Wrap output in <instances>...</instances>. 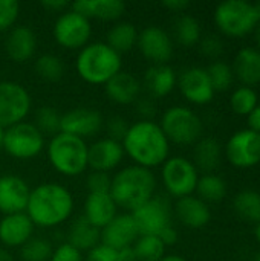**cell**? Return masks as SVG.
Instances as JSON below:
<instances>
[{
	"instance_id": "7402d4cb",
	"label": "cell",
	"mask_w": 260,
	"mask_h": 261,
	"mask_svg": "<svg viewBox=\"0 0 260 261\" xmlns=\"http://www.w3.org/2000/svg\"><path fill=\"white\" fill-rule=\"evenodd\" d=\"M8 57L15 63H25L37 49V35L28 26H14L5 41Z\"/></svg>"
},
{
	"instance_id": "d6a6232c",
	"label": "cell",
	"mask_w": 260,
	"mask_h": 261,
	"mask_svg": "<svg viewBox=\"0 0 260 261\" xmlns=\"http://www.w3.org/2000/svg\"><path fill=\"white\" fill-rule=\"evenodd\" d=\"M133 251L136 261H159L166 255V245L158 236H139Z\"/></svg>"
},
{
	"instance_id": "7dc6e473",
	"label": "cell",
	"mask_w": 260,
	"mask_h": 261,
	"mask_svg": "<svg viewBox=\"0 0 260 261\" xmlns=\"http://www.w3.org/2000/svg\"><path fill=\"white\" fill-rule=\"evenodd\" d=\"M159 239H161V242L166 245V248H167V246H172V245H175V243L178 242V231L173 228V225H170L169 228H166V229L159 234Z\"/></svg>"
},
{
	"instance_id": "f907efd6",
	"label": "cell",
	"mask_w": 260,
	"mask_h": 261,
	"mask_svg": "<svg viewBox=\"0 0 260 261\" xmlns=\"http://www.w3.org/2000/svg\"><path fill=\"white\" fill-rule=\"evenodd\" d=\"M248 125H250V130L260 133V106L257 104V107L248 115Z\"/></svg>"
},
{
	"instance_id": "91938a15",
	"label": "cell",
	"mask_w": 260,
	"mask_h": 261,
	"mask_svg": "<svg viewBox=\"0 0 260 261\" xmlns=\"http://www.w3.org/2000/svg\"><path fill=\"white\" fill-rule=\"evenodd\" d=\"M254 261H260V251H259V252H257V255L254 257Z\"/></svg>"
},
{
	"instance_id": "681fc988",
	"label": "cell",
	"mask_w": 260,
	"mask_h": 261,
	"mask_svg": "<svg viewBox=\"0 0 260 261\" xmlns=\"http://www.w3.org/2000/svg\"><path fill=\"white\" fill-rule=\"evenodd\" d=\"M162 6L172 12H182L190 6V2L188 0H164Z\"/></svg>"
},
{
	"instance_id": "ab89813d",
	"label": "cell",
	"mask_w": 260,
	"mask_h": 261,
	"mask_svg": "<svg viewBox=\"0 0 260 261\" xmlns=\"http://www.w3.org/2000/svg\"><path fill=\"white\" fill-rule=\"evenodd\" d=\"M20 14V5L17 0H0V32L11 29Z\"/></svg>"
},
{
	"instance_id": "f6af8a7d",
	"label": "cell",
	"mask_w": 260,
	"mask_h": 261,
	"mask_svg": "<svg viewBox=\"0 0 260 261\" xmlns=\"http://www.w3.org/2000/svg\"><path fill=\"white\" fill-rule=\"evenodd\" d=\"M84 261H121V258L118 255V251L110 249L100 243L97 248L87 252V257Z\"/></svg>"
},
{
	"instance_id": "83f0119b",
	"label": "cell",
	"mask_w": 260,
	"mask_h": 261,
	"mask_svg": "<svg viewBox=\"0 0 260 261\" xmlns=\"http://www.w3.org/2000/svg\"><path fill=\"white\" fill-rule=\"evenodd\" d=\"M234 73L238 80L247 86H256L260 83V52L253 47H244L236 54Z\"/></svg>"
},
{
	"instance_id": "d4e9b609",
	"label": "cell",
	"mask_w": 260,
	"mask_h": 261,
	"mask_svg": "<svg viewBox=\"0 0 260 261\" xmlns=\"http://www.w3.org/2000/svg\"><path fill=\"white\" fill-rule=\"evenodd\" d=\"M175 211H176V216L181 220V223L188 228H193V229L204 228L205 225H208V222L211 219L208 205L195 196H187V197L178 199Z\"/></svg>"
},
{
	"instance_id": "6da1fadb",
	"label": "cell",
	"mask_w": 260,
	"mask_h": 261,
	"mask_svg": "<svg viewBox=\"0 0 260 261\" xmlns=\"http://www.w3.org/2000/svg\"><path fill=\"white\" fill-rule=\"evenodd\" d=\"M124 153L138 167L153 168L169 159L170 142L159 124L153 121H138L132 124L121 141Z\"/></svg>"
},
{
	"instance_id": "c3c4849f",
	"label": "cell",
	"mask_w": 260,
	"mask_h": 261,
	"mask_svg": "<svg viewBox=\"0 0 260 261\" xmlns=\"http://www.w3.org/2000/svg\"><path fill=\"white\" fill-rule=\"evenodd\" d=\"M41 5L48 11H55V12H64L66 8L70 6V3L66 0H44V2H41Z\"/></svg>"
},
{
	"instance_id": "4dcf8cb0",
	"label": "cell",
	"mask_w": 260,
	"mask_h": 261,
	"mask_svg": "<svg viewBox=\"0 0 260 261\" xmlns=\"http://www.w3.org/2000/svg\"><path fill=\"white\" fill-rule=\"evenodd\" d=\"M236 214L248 222L259 223L260 222V193L256 190H244L241 191L233 202Z\"/></svg>"
},
{
	"instance_id": "8992f818",
	"label": "cell",
	"mask_w": 260,
	"mask_h": 261,
	"mask_svg": "<svg viewBox=\"0 0 260 261\" xmlns=\"http://www.w3.org/2000/svg\"><path fill=\"white\" fill-rule=\"evenodd\" d=\"M215 21L225 35L242 37L251 32L260 20L253 3L247 0H227L218 5Z\"/></svg>"
},
{
	"instance_id": "836d02e7",
	"label": "cell",
	"mask_w": 260,
	"mask_h": 261,
	"mask_svg": "<svg viewBox=\"0 0 260 261\" xmlns=\"http://www.w3.org/2000/svg\"><path fill=\"white\" fill-rule=\"evenodd\" d=\"M175 37L182 46H193L201 40V24L188 14H182L175 21Z\"/></svg>"
},
{
	"instance_id": "f1b7e54d",
	"label": "cell",
	"mask_w": 260,
	"mask_h": 261,
	"mask_svg": "<svg viewBox=\"0 0 260 261\" xmlns=\"http://www.w3.org/2000/svg\"><path fill=\"white\" fill-rule=\"evenodd\" d=\"M138 29L133 23L130 21H118L116 24H113L109 32H107V38L106 43L120 55L130 52L136 43H138Z\"/></svg>"
},
{
	"instance_id": "f546056e",
	"label": "cell",
	"mask_w": 260,
	"mask_h": 261,
	"mask_svg": "<svg viewBox=\"0 0 260 261\" xmlns=\"http://www.w3.org/2000/svg\"><path fill=\"white\" fill-rule=\"evenodd\" d=\"M193 158H195V162H193L195 167L210 174L221 164V158H222L221 144L213 138H204L198 141L195 151H193Z\"/></svg>"
},
{
	"instance_id": "4316f807",
	"label": "cell",
	"mask_w": 260,
	"mask_h": 261,
	"mask_svg": "<svg viewBox=\"0 0 260 261\" xmlns=\"http://www.w3.org/2000/svg\"><path fill=\"white\" fill-rule=\"evenodd\" d=\"M67 243L80 252H89L101 243V229L93 226L84 216H80L69 226Z\"/></svg>"
},
{
	"instance_id": "9c48e42d",
	"label": "cell",
	"mask_w": 260,
	"mask_h": 261,
	"mask_svg": "<svg viewBox=\"0 0 260 261\" xmlns=\"http://www.w3.org/2000/svg\"><path fill=\"white\" fill-rule=\"evenodd\" d=\"M161 176L166 190L170 196L176 199L192 196L196 191V185L199 180L198 168L195 167V164L181 156L169 158L162 164Z\"/></svg>"
},
{
	"instance_id": "8fae6325",
	"label": "cell",
	"mask_w": 260,
	"mask_h": 261,
	"mask_svg": "<svg viewBox=\"0 0 260 261\" xmlns=\"http://www.w3.org/2000/svg\"><path fill=\"white\" fill-rule=\"evenodd\" d=\"M92 35L90 20L72 9L58 15L54 24V38L64 49H83Z\"/></svg>"
},
{
	"instance_id": "f35d334b",
	"label": "cell",
	"mask_w": 260,
	"mask_h": 261,
	"mask_svg": "<svg viewBox=\"0 0 260 261\" xmlns=\"http://www.w3.org/2000/svg\"><path fill=\"white\" fill-rule=\"evenodd\" d=\"M215 92L227 90L233 83V69L224 61H213L208 69H205Z\"/></svg>"
},
{
	"instance_id": "d590c367",
	"label": "cell",
	"mask_w": 260,
	"mask_h": 261,
	"mask_svg": "<svg viewBox=\"0 0 260 261\" xmlns=\"http://www.w3.org/2000/svg\"><path fill=\"white\" fill-rule=\"evenodd\" d=\"M61 115L57 109L51 106H41L35 112V127L41 132V135H58L60 133Z\"/></svg>"
},
{
	"instance_id": "5b68a950",
	"label": "cell",
	"mask_w": 260,
	"mask_h": 261,
	"mask_svg": "<svg viewBox=\"0 0 260 261\" xmlns=\"http://www.w3.org/2000/svg\"><path fill=\"white\" fill-rule=\"evenodd\" d=\"M89 145L84 139L67 133H58L48 144V158L51 165L63 176H80L89 167Z\"/></svg>"
},
{
	"instance_id": "74e56055",
	"label": "cell",
	"mask_w": 260,
	"mask_h": 261,
	"mask_svg": "<svg viewBox=\"0 0 260 261\" xmlns=\"http://www.w3.org/2000/svg\"><path fill=\"white\" fill-rule=\"evenodd\" d=\"M21 258L23 261H49L54 248L48 239L32 237L26 245L21 246Z\"/></svg>"
},
{
	"instance_id": "680465c9",
	"label": "cell",
	"mask_w": 260,
	"mask_h": 261,
	"mask_svg": "<svg viewBox=\"0 0 260 261\" xmlns=\"http://www.w3.org/2000/svg\"><path fill=\"white\" fill-rule=\"evenodd\" d=\"M254 5V8H256V12H257V15H259V20H260V0L259 2H256V3H253Z\"/></svg>"
},
{
	"instance_id": "3957f363",
	"label": "cell",
	"mask_w": 260,
	"mask_h": 261,
	"mask_svg": "<svg viewBox=\"0 0 260 261\" xmlns=\"http://www.w3.org/2000/svg\"><path fill=\"white\" fill-rule=\"evenodd\" d=\"M156 179L152 170L130 165L120 170L112 177L110 196L118 208L132 213L155 197Z\"/></svg>"
},
{
	"instance_id": "ee69618b",
	"label": "cell",
	"mask_w": 260,
	"mask_h": 261,
	"mask_svg": "<svg viewBox=\"0 0 260 261\" xmlns=\"http://www.w3.org/2000/svg\"><path fill=\"white\" fill-rule=\"evenodd\" d=\"M199 41H201V52L208 58H218L224 50V44L218 35L210 34L201 38Z\"/></svg>"
},
{
	"instance_id": "7c38bea8",
	"label": "cell",
	"mask_w": 260,
	"mask_h": 261,
	"mask_svg": "<svg viewBox=\"0 0 260 261\" xmlns=\"http://www.w3.org/2000/svg\"><path fill=\"white\" fill-rule=\"evenodd\" d=\"M139 236H158L172 225L170 205L162 197H153L130 213Z\"/></svg>"
},
{
	"instance_id": "6f0895ef",
	"label": "cell",
	"mask_w": 260,
	"mask_h": 261,
	"mask_svg": "<svg viewBox=\"0 0 260 261\" xmlns=\"http://www.w3.org/2000/svg\"><path fill=\"white\" fill-rule=\"evenodd\" d=\"M256 41H257V46H259V50L260 52V24H259V28H257V31H256Z\"/></svg>"
},
{
	"instance_id": "9a60e30c",
	"label": "cell",
	"mask_w": 260,
	"mask_h": 261,
	"mask_svg": "<svg viewBox=\"0 0 260 261\" xmlns=\"http://www.w3.org/2000/svg\"><path fill=\"white\" fill-rule=\"evenodd\" d=\"M104 124L101 113L90 107H77L61 115L60 132L74 135L86 141L95 136Z\"/></svg>"
},
{
	"instance_id": "603a6c76",
	"label": "cell",
	"mask_w": 260,
	"mask_h": 261,
	"mask_svg": "<svg viewBox=\"0 0 260 261\" xmlns=\"http://www.w3.org/2000/svg\"><path fill=\"white\" fill-rule=\"evenodd\" d=\"M104 89L110 101L121 106H127L138 101L141 93V83L130 72L121 70L104 84Z\"/></svg>"
},
{
	"instance_id": "4fadbf2b",
	"label": "cell",
	"mask_w": 260,
	"mask_h": 261,
	"mask_svg": "<svg viewBox=\"0 0 260 261\" xmlns=\"http://www.w3.org/2000/svg\"><path fill=\"white\" fill-rule=\"evenodd\" d=\"M227 159L239 168H250L260 162V133L250 128L234 133L225 147Z\"/></svg>"
},
{
	"instance_id": "d6986e66",
	"label": "cell",
	"mask_w": 260,
	"mask_h": 261,
	"mask_svg": "<svg viewBox=\"0 0 260 261\" xmlns=\"http://www.w3.org/2000/svg\"><path fill=\"white\" fill-rule=\"evenodd\" d=\"M124 154L126 153L121 142L109 138H103L93 142L92 145H89L87 162L93 171L109 173L121 164Z\"/></svg>"
},
{
	"instance_id": "ac0fdd59",
	"label": "cell",
	"mask_w": 260,
	"mask_h": 261,
	"mask_svg": "<svg viewBox=\"0 0 260 261\" xmlns=\"http://www.w3.org/2000/svg\"><path fill=\"white\" fill-rule=\"evenodd\" d=\"M138 237L139 232L130 213L116 214L115 219L101 229V245L115 251L133 246Z\"/></svg>"
},
{
	"instance_id": "cb8c5ba5",
	"label": "cell",
	"mask_w": 260,
	"mask_h": 261,
	"mask_svg": "<svg viewBox=\"0 0 260 261\" xmlns=\"http://www.w3.org/2000/svg\"><path fill=\"white\" fill-rule=\"evenodd\" d=\"M70 9L86 18H100L104 21H112L118 20L124 14L126 5L121 0H80L70 3Z\"/></svg>"
},
{
	"instance_id": "ba28073f",
	"label": "cell",
	"mask_w": 260,
	"mask_h": 261,
	"mask_svg": "<svg viewBox=\"0 0 260 261\" xmlns=\"http://www.w3.org/2000/svg\"><path fill=\"white\" fill-rule=\"evenodd\" d=\"M44 148V136L31 122H20L5 130L3 150L14 159L28 161Z\"/></svg>"
},
{
	"instance_id": "9f6ffc18",
	"label": "cell",
	"mask_w": 260,
	"mask_h": 261,
	"mask_svg": "<svg viewBox=\"0 0 260 261\" xmlns=\"http://www.w3.org/2000/svg\"><path fill=\"white\" fill-rule=\"evenodd\" d=\"M3 139H5V128L0 127V150L3 148Z\"/></svg>"
},
{
	"instance_id": "11a10c76",
	"label": "cell",
	"mask_w": 260,
	"mask_h": 261,
	"mask_svg": "<svg viewBox=\"0 0 260 261\" xmlns=\"http://www.w3.org/2000/svg\"><path fill=\"white\" fill-rule=\"evenodd\" d=\"M254 236H256V240L260 243V222L256 223V228H254Z\"/></svg>"
},
{
	"instance_id": "8d00e7d4",
	"label": "cell",
	"mask_w": 260,
	"mask_h": 261,
	"mask_svg": "<svg viewBox=\"0 0 260 261\" xmlns=\"http://www.w3.org/2000/svg\"><path fill=\"white\" fill-rule=\"evenodd\" d=\"M231 109L236 115H250L257 107V93L253 87L242 86L236 89L230 98Z\"/></svg>"
},
{
	"instance_id": "7bdbcfd3",
	"label": "cell",
	"mask_w": 260,
	"mask_h": 261,
	"mask_svg": "<svg viewBox=\"0 0 260 261\" xmlns=\"http://www.w3.org/2000/svg\"><path fill=\"white\" fill-rule=\"evenodd\" d=\"M49 261H84V258L78 249H75L72 245L66 242L61 243L57 249H54Z\"/></svg>"
},
{
	"instance_id": "277c9868",
	"label": "cell",
	"mask_w": 260,
	"mask_h": 261,
	"mask_svg": "<svg viewBox=\"0 0 260 261\" xmlns=\"http://www.w3.org/2000/svg\"><path fill=\"white\" fill-rule=\"evenodd\" d=\"M77 72L89 84H106L118 72H121V55L107 43L95 41L80 49L77 57Z\"/></svg>"
},
{
	"instance_id": "2e32d148",
	"label": "cell",
	"mask_w": 260,
	"mask_h": 261,
	"mask_svg": "<svg viewBox=\"0 0 260 261\" xmlns=\"http://www.w3.org/2000/svg\"><path fill=\"white\" fill-rule=\"evenodd\" d=\"M31 188L25 179L5 174L0 176V213L8 214H18L26 213V206L29 202Z\"/></svg>"
},
{
	"instance_id": "30bf717a",
	"label": "cell",
	"mask_w": 260,
	"mask_h": 261,
	"mask_svg": "<svg viewBox=\"0 0 260 261\" xmlns=\"http://www.w3.org/2000/svg\"><path fill=\"white\" fill-rule=\"evenodd\" d=\"M29 92L15 81H0V127L9 128L25 121L31 110Z\"/></svg>"
},
{
	"instance_id": "44dd1931",
	"label": "cell",
	"mask_w": 260,
	"mask_h": 261,
	"mask_svg": "<svg viewBox=\"0 0 260 261\" xmlns=\"http://www.w3.org/2000/svg\"><path fill=\"white\" fill-rule=\"evenodd\" d=\"M118 214V206L110 193H89L84 200V217L98 229H103Z\"/></svg>"
},
{
	"instance_id": "ffe728a7",
	"label": "cell",
	"mask_w": 260,
	"mask_h": 261,
	"mask_svg": "<svg viewBox=\"0 0 260 261\" xmlns=\"http://www.w3.org/2000/svg\"><path fill=\"white\" fill-rule=\"evenodd\" d=\"M34 228L26 213L3 216L0 220V242L6 248H21L32 239Z\"/></svg>"
},
{
	"instance_id": "5bb4252c",
	"label": "cell",
	"mask_w": 260,
	"mask_h": 261,
	"mask_svg": "<svg viewBox=\"0 0 260 261\" xmlns=\"http://www.w3.org/2000/svg\"><path fill=\"white\" fill-rule=\"evenodd\" d=\"M138 47L144 58L153 64H167L173 57V40L159 26H147L138 35Z\"/></svg>"
},
{
	"instance_id": "1f68e13d",
	"label": "cell",
	"mask_w": 260,
	"mask_h": 261,
	"mask_svg": "<svg viewBox=\"0 0 260 261\" xmlns=\"http://www.w3.org/2000/svg\"><path fill=\"white\" fill-rule=\"evenodd\" d=\"M196 191L199 194V199L207 202H221L227 196V184L225 180L218 174H204L199 177Z\"/></svg>"
},
{
	"instance_id": "bcb514c9",
	"label": "cell",
	"mask_w": 260,
	"mask_h": 261,
	"mask_svg": "<svg viewBox=\"0 0 260 261\" xmlns=\"http://www.w3.org/2000/svg\"><path fill=\"white\" fill-rule=\"evenodd\" d=\"M136 109L139 112V115L144 118V121H152V118L156 113V106L153 102L152 98H138L136 101Z\"/></svg>"
},
{
	"instance_id": "b9f144b4",
	"label": "cell",
	"mask_w": 260,
	"mask_h": 261,
	"mask_svg": "<svg viewBox=\"0 0 260 261\" xmlns=\"http://www.w3.org/2000/svg\"><path fill=\"white\" fill-rule=\"evenodd\" d=\"M129 124L123 116H112L106 121V132H107V138L121 142L124 139V136L127 135L129 130Z\"/></svg>"
},
{
	"instance_id": "7a4b0ae2",
	"label": "cell",
	"mask_w": 260,
	"mask_h": 261,
	"mask_svg": "<svg viewBox=\"0 0 260 261\" xmlns=\"http://www.w3.org/2000/svg\"><path fill=\"white\" fill-rule=\"evenodd\" d=\"M74 211L72 193L55 182H46L31 190L26 214L40 228H55L64 223Z\"/></svg>"
},
{
	"instance_id": "e575fe53",
	"label": "cell",
	"mask_w": 260,
	"mask_h": 261,
	"mask_svg": "<svg viewBox=\"0 0 260 261\" xmlns=\"http://www.w3.org/2000/svg\"><path fill=\"white\" fill-rule=\"evenodd\" d=\"M34 69L37 75L46 81H58L64 75V63L54 54H43L37 58Z\"/></svg>"
},
{
	"instance_id": "484cf974",
	"label": "cell",
	"mask_w": 260,
	"mask_h": 261,
	"mask_svg": "<svg viewBox=\"0 0 260 261\" xmlns=\"http://www.w3.org/2000/svg\"><path fill=\"white\" fill-rule=\"evenodd\" d=\"M176 72L169 64H153L144 73V86L150 98H164L176 86Z\"/></svg>"
},
{
	"instance_id": "e0dca14e",
	"label": "cell",
	"mask_w": 260,
	"mask_h": 261,
	"mask_svg": "<svg viewBox=\"0 0 260 261\" xmlns=\"http://www.w3.org/2000/svg\"><path fill=\"white\" fill-rule=\"evenodd\" d=\"M178 84L184 98L193 104H208L215 96V89L210 83L208 73L202 67H188L182 70Z\"/></svg>"
},
{
	"instance_id": "52a82bcc",
	"label": "cell",
	"mask_w": 260,
	"mask_h": 261,
	"mask_svg": "<svg viewBox=\"0 0 260 261\" xmlns=\"http://www.w3.org/2000/svg\"><path fill=\"white\" fill-rule=\"evenodd\" d=\"M161 128L169 142L188 145L195 144L202 135L201 118L188 107L175 106L164 112L161 118Z\"/></svg>"
},
{
	"instance_id": "f5cc1de1",
	"label": "cell",
	"mask_w": 260,
	"mask_h": 261,
	"mask_svg": "<svg viewBox=\"0 0 260 261\" xmlns=\"http://www.w3.org/2000/svg\"><path fill=\"white\" fill-rule=\"evenodd\" d=\"M0 261H14V258H12V255L6 249L0 248Z\"/></svg>"
},
{
	"instance_id": "db71d44e",
	"label": "cell",
	"mask_w": 260,
	"mask_h": 261,
	"mask_svg": "<svg viewBox=\"0 0 260 261\" xmlns=\"http://www.w3.org/2000/svg\"><path fill=\"white\" fill-rule=\"evenodd\" d=\"M159 261H185L182 257H179V255H164L162 258Z\"/></svg>"
},
{
	"instance_id": "60d3db41",
	"label": "cell",
	"mask_w": 260,
	"mask_h": 261,
	"mask_svg": "<svg viewBox=\"0 0 260 261\" xmlns=\"http://www.w3.org/2000/svg\"><path fill=\"white\" fill-rule=\"evenodd\" d=\"M110 185L112 177L109 176V173L101 171L90 173L86 180V188L89 193H110Z\"/></svg>"
},
{
	"instance_id": "816d5d0a",
	"label": "cell",
	"mask_w": 260,
	"mask_h": 261,
	"mask_svg": "<svg viewBox=\"0 0 260 261\" xmlns=\"http://www.w3.org/2000/svg\"><path fill=\"white\" fill-rule=\"evenodd\" d=\"M118 255H120L121 261H136V255H135L133 246H129V248H124V249L118 251Z\"/></svg>"
}]
</instances>
